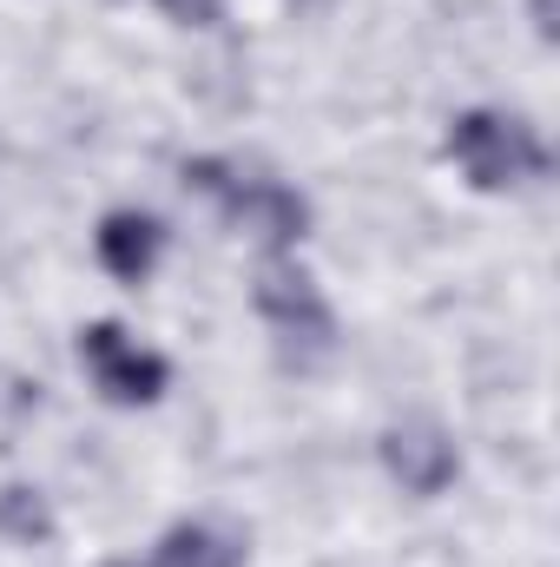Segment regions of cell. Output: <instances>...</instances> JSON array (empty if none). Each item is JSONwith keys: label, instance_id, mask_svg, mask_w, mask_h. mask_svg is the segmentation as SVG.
<instances>
[{"label": "cell", "instance_id": "1", "mask_svg": "<svg viewBox=\"0 0 560 567\" xmlns=\"http://www.w3.org/2000/svg\"><path fill=\"white\" fill-rule=\"evenodd\" d=\"M442 152L462 165V178H468L475 192H508V185L548 172V145H541V133H535L528 120H515V113H488V106L455 113Z\"/></svg>", "mask_w": 560, "mask_h": 567}, {"label": "cell", "instance_id": "2", "mask_svg": "<svg viewBox=\"0 0 560 567\" xmlns=\"http://www.w3.org/2000/svg\"><path fill=\"white\" fill-rule=\"evenodd\" d=\"M178 178H185V192H205V198H218V212L245 231V238H258V245H297L303 231H310V205L278 185V178H238L225 158H185L178 165Z\"/></svg>", "mask_w": 560, "mask_h": 567}, {"label": "cell", "instance_id": "3", "mask_svg": "<svg viewBox=\"0 0 560 567\" xmlns=\"http://www.w3.org/2000/svg\"><path fill=\"white\" fill-rule=\"evenodd\" d=\"M80 370L93 377V390L120 410H139L158 403L165 383H172V363L158 350H145L139 337H126L120 323H86L80 330Z\"/></svg>", "mask_w": 560, "mask_h": 567}, {"label": "cell", "instance_id": "4", "mask_svg": "<svg viewBox=\"0 0 560 567\" xmlns=\"http://www.w3.org/2000/svg\"><path fill=\"white\" fill-rule=\"evenodd\" d=\"M251 303H258V317L290 337V343H310V350H330L336 343V317H330V303H323V290L317 278L303 271V265H290V258H265L258 265V278H251Z\"/></svg>", "mask_w": 560, "mask_h": 567}, {"label": "cell", "instance_id": "5", "mask_svg": "<svg viewBox=\"0 0 560 567\" xmlns=\"http://www.w3.org/2000/svg\"><path fill=\"white\" fill-rule=\"evenodd\" d=\"M383 468L390 482H403V495H442L455 475H462V455L448 442V429L428 423V416H409V423H390L383 429Z\"/></svg>", "mask_w": 560, "mask_h": 567}, {"label": "cell", "instance_id": "6", "mask_svg": "<svg viewBox=\"0 0 560 567\" xmlns=\"http://www.w3.org/2000/svg\"><path fill=\"white\" fill-rule=\"evenodd\" d=\"M93 251L120 284H145L165 258V225L152 212H106L100 231H93Z\"/></svg>", "mask_w": 560, "mask_h": 567}, {"label": "cell", "instance_id": "7", "mask_svg": "<svg viewBox=\"0 0 560 567\" xmlns=\"http://www.w3.org/2000/svg\"><path fill=\"white\" fill-rule=\"evenodd\" d=\"M145 567H245V542L211 528V522H178V528L158 535Z\"/></svg>", "mask_w": 560, "mask_h": 567}, {"label": "cell", "instance_id": "8", "mask_svg": "<svg viewBox=\"0 0 560 567\" xmlns=\"http://www.w3.org/2000/svg\"><path fill=\"white\" fill-rule=\"evenodd\" d=\"M0 535L7 542H53V508H46V495L40 488H27V482H7L0 488Z\"/></svg>", "mask_w": 560, "mask_h": 567}, {"label": "cell", "instance_id": "9", "mask_svg": "<svg viewBox=\"0 0 560 567\" xmlns=\"http://www.w3.org/2000/svg\"><path fill=\"white\" fill-rule=\"evenodd\" d=\"M158 13L178 20V27H218L225 20V0H158Z\"/></svg>", "mask_w": 560, "mask_h": 567}, {"label": "cell", "instance_id": "10", "mask_svg": "<svg viewBox=\"0 0 560 567\" xmlns=\"http://www.w3.org/2000/svg\"><path fill=\"white\" fill-rule=\"evenodd\" d=\"M528 13H535V33L554 40V0H528Z\"/></svg>", "mask_w": 560, "mask_h": 567}, {"label": "cell", "instance_id": "11", "mask_svg": "<svg viewBox=\"0 0 560 567\" xmlns=\"http://www.w3.org/2000/svg\"><path fill=\"white\" fill-rule=\"evenodd\" d=\"M290 7H297V13H323L330 0H290Z\"/></svg>", "mask_w": 560, "mask_h": 567}, {"label": "cell", "instance_id": "12", "mask_svg": "<svg viewBox=\"0 0 560 567\" xmlns=\"http://www.w3.org/2000/svg\"><path fill=\"white\" fill-rule=\"evenodd\" d=\"M106 567H145V561H106Z\"/></svg>", "mask_w": 560, "mask_h": 567}]
</instances>
